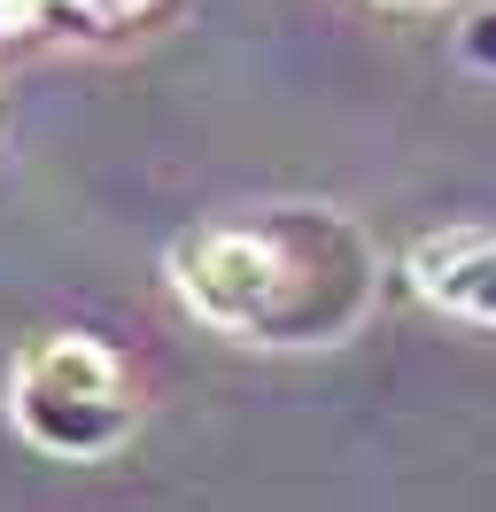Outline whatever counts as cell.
Segmentation results:
<instances>
[{
    "label": "cell",
    "mask_w": 496,
    "mask_h": 512,
    "mask_svg": "<svg viewBox=\"0 0 496 512\" xmlns=\"http://www.w3.org/2000/svg\"><path fill=\"white\" fill-rule=\"evenodd\" d=\"M186 303L210 326L256 342H334L372 295V249L334 210H256L210 218L171 249Z\"/></svg>",
    "instance_id": "cell-1"
},
{
    "label": "cell",
    "mask_w": 496,
    "mask_h": 512,
    "mask_svg": "<svg viewBox=\"0 0 496 512\" xmlns=\"http://www.w3.org/2000/svg\"><path fill=\"white\" fill-rule=\"evenodd\" d=\"M8 412L24 427V443H39L47 458H101V450H117L132 435V381H124V365L109 342H93V334H39L24 357H16V373H8Z\"/></svg>",
    "instance_id": "cell-2"
},
{
    "label": "cell",
    "mask_w": 496,
    "mask_h": 512,
    "mask_svg": "<svg viewBox=\"0 0 496 512\" xmlns=\"http://www.w3.org/2000/svg\"><path fill=\"white\" fill-rule=\"evenodd\" d=\"M411 280L434 311L473 326H496V233L481 225H458V233H434L411 249Z\"/></svg>",
    "instance_id": "cell-3"
}]
</instances>
